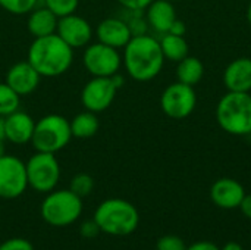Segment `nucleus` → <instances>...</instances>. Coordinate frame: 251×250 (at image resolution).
<instances>
[{
    "mask_svg": "<svg viewBox=\"0 0 251 250\" xmlns=\"http://www.w3.org/2000/svg\"><path fill=\"white\" fill-rule=\"evenodd\" d=\"M250 94H251V91H250Z\"/></svg>",
    "mask_w": 251,
    "mask_h": 250,
    "instance_id": "ea45409f",
    "label": "nucleus"
},
{
    "mask_svg": "<svg viewBox=\"0 0 251 250\" xmlns=\"http://www.w3.org/2000/svg\"><path fill=\"white\" fill-rule=\"evenodd\" d=\"M71 133L75 139H90L94 137L100 128L97 113L91 111H82L76 113L71 121Z\"/></svg>",
    "mask_w": 251,
    "mask_h": 250,
    "instance_id": "aec40b11",
    "label": "nucleus"
},
{
    "mask_svg": "<svg viewBox=\"0 0 251 250\" xmlns=\"http://www.w3.org/2000/svg\"><path fill=\"white\" fill-rule=\"evenodd\" d=\"M197 105V94L194 87L179 81L168 85L160 96V108L163 113L172 119L188 118Z\"/></svg>",
    "mask_w": 251,
    "mask_h": 250,
    "instance_id": "9d476101",
    "label": "nucleus"
},
{
    "mask_svg": "<svg viewBox=\"0 0 251 250\" xmlns=\"http://www.w3.org/2000/svg\"><path fill=\"white\" fill-rule=\"evenodd\" d=\"M146 19L154 31L160 34L169 32L172 24L176 19V12L171 0H153L146 7Z\"/></svg>",
    "mask_w": 251,
    "mask_h": 250,
    "instance_id": "a211bd4d",
    "label": "nucleus"
},
{
    "mask_svg": "<svg viewBox=\"0 0 251 250\" xmlns=\"http://www.w3.org/2000/svg\"><path fill=\"white\" fill-rule=\"evenodd\" d=\"M72 139L71 122L59 113H49L35 122L31 144L35 152L57 153L65 149Z\"/></svg>",
    "mask_w": 251,
    "mask_h": 250,
    "instance_id": "423d86ee",
    "label": "nucleus"
},
{
    "mask_svg": "<svg viewBox=\"0 0 251 250\" xmlns=\"http://www.w3.org/2000/svg\"><path fill=\"white\" fill-rule=\"evenodd\" d=\"M122 65L128 75L135 81L146 83L156 78L165 65V56L159 40L149 34L132 35L124 47Z\"/></svg>",
    "mask_w": 251,
    "mask_h": 250,
    "instance_id": "f257e3e1",
    "label": "nucleus"
},
{
    "mask_svg": "<svg viewBox=\"0 0 251 250\" xmlns=\"http://www.w3.org/2000/svg\"><path fill=\"white\" fill-rule=\"evenodd\" d=\"M57 21L59 18L50 9H47L46 6H41V7H35L34 10L28 13L26 28H28V32L34 38L46 37L50 34H56Z\"/></svg>",
    "mask_w": 251,
    "mask_h": 250,
    "instance_id": "6ab92c4d",
    "label": "nucleus"
},
{
    "mask_svg": "<svg viewBox=\"0 0 251 250\" xmlns=\"http://www.w3.org/2000/svg\"><path fill=\"white\" fill-rule=\"evenodd\" d=\"M34 128V118L24 111L18 109L16 112L4 116V140L15 146H24L31 143Z\"/></svg>",
    "mask_w": 251,
    "mask_h": 250,
    "instance_id": "2eb2a0df",
    "label": "nucleus"
},
{
    "mask_svg": "<svg viewBox=\"0 0 251 250\" xmlns=\"http://www.w3.org/2000/svg\"><path fill=\"white\" fill-rule=\"evenodd\" d=\"M38 4V0H0V7L10 15H28Z\"/></svg>",
    "mask_w": 251,
    "mask_h": 250,
    "instance_id": "393cba45",
    "label": "nucleus"
},
{
    "mask_svg": "<svg viewBox=\"0 0 251 250\" xmlns=\"http://www.w3.org/2000/svg\"><path fill=\"white\" fill-rule=\"evenodd\" d=\"M112 80H113L115 85L118 87V90H119V88H121V87H122V85L125 84V78H124V77H122V75H121L119 72H118V74H115V75L112 77Z\"/></svg>",
    "mask_w": 251,
    "mask_h": 250,
    "instance_id": "c9c22d12",
    "label": "nucleus"
},
{
    "mask_svg": "<svg viewBox=\"0 0 251 250\" xmlns=\"http://www.w3.org/2000/svg\"><path fill=\"white\" fill-rule=\"evenodd\" d=\"M3 153H6V152H4V141H0V156H1Z\"/></svg>",
    "mask_w": 251,
    "mask_h": 250,
    "instance_id": "58836bf2",
    "label": "nucleus"
},
{
    "mask_svg": "<svg viewBox=\"0 0 251 250\" xmlns=\"http://www.w3.org/2000/svg\"><path fill=\"white\" fill-rule=\"evenodd\" d=\"M129 25V29L132 32V35H141V34H147V19L141 16L140 12H137L135 16H132L129 21H126Z\"/></svg>",
    "mask_w": 251,
    "mask_h": 250,
    "instance_id": "c85d7f7f",
    "label": "nucleus"
},
{
    "mask_svg": "<svg viewBox=\"0 0 251 250\" xmlns=\"http://www.w3.org/2000/svg\"><path fill=\"white\" fill-rule=\"evenodd\" d=\"M0 250H34V246L29 240L22 237H12L4 240L0 245Z\"/></svg>",
    "mask_w": 251,
    "mask_h": 250,
    "instance_id": "cd10ccee",
    "label": "nucleus"
},
{
    "mask_svg": "<svg viewBox=\"0 0 251 250\" xmlns=\"http://www.w3.org/2000/svg\"><path fill=\"white\" fill-rule=\"evenodd\" d=\"M221 250H244V249H243V246H241L240 243H237V242H228V243H225V246H224V248H221Z\"/></svg>",
    "mask_w": 251,
    "mask_h": 250,
    "instance_id": "f704fd0d",
    "label": "nucleus"
},
{
    "mask_svg": "<svg viewBox=\"0 0 251 250\" xmlns=\"http://www.w3.org/2000/svg\"><path fill=\"white\" fill-rule=\"evenodd\" d=\"M26 60L41 78H56L69 71L74 63V49L57 34L34 38L28 47Z\"/></svg>",
    "mask_w": 251,
    "mask_h": 250,
    "instance_id": "f03ea898",
    "label": "nucleus"
},
{
    "mask_svg": "<svg viewBox=\"0 0 251 250\" xmlns=\"http://www.w3.org/2000/svg\"><path fill=\"white\" fill-rule=\"evenodd\" d=\"M79 0H44V6L50 9L57 18L75 13L78 9Z\"/></svg>",
    "mask_w": 251,
    "mask_h": 250,
    "instance_id": "a878e982",
    "label": "nucleus"
},
{
    "mask_svg": "<svg viewBox=\"0 0 251 250\" xmlns=\"http://www.w3.org/2000/svg\"><path fill=\"white\" fill-rule=\"evenodd\" d=\"M41 81V75L35 71V68L28 60H21L13 63L4 77V83L13 88L21 97L29 96L34 93Z\"/></svg>",
    "mask_w": 251,
    "mask_h": 250,
    "instance_id": "ddd939ff",
    "label": "nucleus"
},
{
    "mask_svg": "<svg viewBox=\"0 0 251 250\" xmlns=\"http://www.w3.org/2000/svg\"><path fill=\"white\" fill-rule=\"evenodd\" d=\"M82 63L91 77H113L122 66V55L100 41L90 43L84 47Z\"/></svg>",
    "mask_w": 251,
    "mask_h": 250,
    "instance_id": "6e6552de",
    "label": "nucleus"
},
{
    "mask_svg": "<svg viewBox=\"0 0 251 250\" xmlns=\"http://www.w3.org/2000/svg\"><path fill=\"white\" fill-rule=\"evenodd\" d=\"M93 218L101 233L113 237L129 236L138 228L140 224L138 209L131 202L119 197L103 200L97 206Z\"/></svg>",
    "mask_w": 251,
    "mask_h": 250,
    "instance_id": "7ed1b4c3",
    "label": "nucleus"
},
{
    "mask_svg": "<svg viewBox=\"0 0 251 250\" xmlns=\"http://www.w3.org/2000/svg\"><path fill=\"white\" fill-rule=\"evenodd\" d=\"M82 214V199L69 189L51 190L40 206L43 221L51 227H68L79 220Z\"/></svg>",
    "mask_w": 251,
    "mask_h": 250,
    "instance_id": "39448f33",
    "label": "nucleus"
},
{
    "mask_svg": "<svg viewBox=\"0 0 251 250\" xmlns=\"http://www.w3.org/2000/svg\"><path fill=\"white\" fill-rule=\"evenodd\" d=\"M0 141H6L4 140V118L0 116Z\"/></svg>",
    "mask_w": 251,
    "mask_h": 250,
    "instance_id": "e433bc0d",
    "label": "nucleus"
},
{
    "mask_svg": "<svg viewBox=\"0 0 251 250\" xmlns=\"http://www.w3.org/2000/svg\"><path fill=\"white\" fill-rule=\"evenodd\" d=\"M204 75V65L199 57L187 56L178 62L176 66V78L179 83L187 85H197Z\"/></svg>",
    "mask_w": 251,
    "mask_h": 250,
    "instance_id": "412c9836",
    "label": "nucleus"
},
{
    "mask_svg": "<svg viewBox=\"0 0 251 250\" xmlns=\"http://www.w3.org/2000/svg\"><path fill=\"white\" fill-rule=\"evenodd\" d=\"M246 190L243 184L234 178H221L210 187V199L221 209H235L240 208Z\"/></svg>",
    "mask_w": 251,
    "mask_h": 250,
    "instance_id": "dca6fc26",
    "label": "nucleus"
},
{
    "mask_svg": "<svg viewBox=\"0 0 251 250\" xmlns=\"http://www.w3.org/2000/svg\"><path fill=\"white\" fill-rule=\"evenodd\" d=\"M185 242L174 234H166L162 236L157 243H156V250H185Z\"/></svg>",
    "mask_w": 251,
    "mask_h": 250,
    "instance_id": "bb28decb",
    "label": "nucleus"
},
{
    "mask_svg": "<svg viewBox=\"0 0 251 250\" xmlns=\"http://www.w3.org/2000/svg\"><path fill=\"white\" fill-rule=\"evenodd\" d=\"M21 96L6 83H0V116H7L19 109Z\"/></svg>",
    "mask_w": 251,
    "mask_h": 250,
    "instance_id": "5701e85b",
    "label": "nucleus"
},
{
    "mask_svg": "<svg viewBox=\"0 0 251 250\" xmlns=\"http://www.w3.org/2000/svg\"><path fill=\"white\" fill-rule=\"evenodd\" d=\"M96 37L97 41L115 47V49H124L128 41L132 38V32L129 29V25L125 19L109 16L100 21L96 27Z\"/></svg>",
    "mask_w": 251,
    "mask_h": 250,
    "instance_id": "4468645a",
    "label": "nucleus"
},
{
    "mask_svg": "<svg viewBox=\"0 0 251 250\" xmlns=\"http://www.w3.org/2000/svg\"><path fill=\"white\" fill-rule=\"evenodd\" d=\"M116 93L118 87L112 77H91L81 90V103L87 111L100 113L110 108Z\"/></svg>",
    "mask_w": 251,
    "mask_h": 250,
    "instance_id": "9b49d317",
    "label": "nucleus"
},
{
    "mask_svg": "<svg viewBox=\"0 0 251 250\" xmlns=\"http://www.w3.org/2000/svg\"><path fill=\"white\" fill-rule=\"evenodd\" d=\"M240 209H241V212H243V215L246 218L251 220V194L244 196V199H243V202L240 205Z\"/></svg>",
    "mask_w": 251,
    "mask_h": 250,
    "instance_id": "72a5a7b5",
    "label": "nucleus"
},
{
    "mask_svg": "<svg viewBox=\"0 0 251 250\" xmlns=\"http://www.w3.org/2000/svg\"><path fill=\"white\" fill-rule=\"evenodd\" d=\"M171 1H172V0H171Z\"/></svg>",
    "mask_w": 251,
    "mask_h": 250,
    "instance_id": "a19ab883",
    "label": "nucleus"
},
{
    "mask_svg": "<svg viewBox=\"0 0 251 250\" xmlns=\"http://www.w3.org/2000/svg\"><path fill=\"white\" fill-rule=\"evenodd\" d=\"M28 187L38 193H49L60 181V165L54 153L35 152L26 162Z\"/></svg>",
    "mask_w": 251,
    "mask_h": 250,
    "instance_id": "0eeeda50",
    "label": "nucleus"
},
{
    "mask_svg": "<svg viewBox=\"0 0 251 250\" xmlns=\"http://www.w3.org/2000/svg\"><path fill=\"white\" fill-rule=\"evenodd\" d=\"M185 31H187L185 24H184L182 21H179L178 18L175 19V22L172 24V27H171V29H169L171 34H174V35H181V37H184Z\"/></svg>",
    "mask_w": 251,
    "mask_h": 250,
    "instance_id": "473e14b6",
    "label": "nucleus"
},
{
    "mask_svg": "<svg viewBox=\"0 0 251 250\" xmlns=\"http://www.w3.org/2000/svg\"><path fill=\"white\" fill-rule=\"evenodd\" d=\"M122 7H125L126 10H144L153 0H116Z\"/></svg>",
    "mask_w": 251,
    "mask_h": 250,
    "instance_id": "7c9ffc66",
    "label": "nucleus"
},
{
    "mask_svg": "<svg viewBox=\"0 0 251 250\" xmlns=\"http://www.w3.org/2000/svg\"><path fill=\"white\" fill-rule=\"evenodd\" d=\"M159 43L162 47V53L168 60L179 62L188 56V43L181 35H174L171 32H166L162 35Z\"/></svg>",
    "mask_w": 251,
    "mask_h": 250,
    "instance_id": "4be33fe9",
    "label": "nucleus"
},
{
    "mask_svg": "<svg viewBox=\"0 0 251 250\" xmlns=\"http://www.w3.org/2000/svg\"><path fill=\"white\" fill-rule=\"evenodd\" d=\"M247 21H249V24L251 25V0L250 3H249V7H247Z\"/></svg>",
    "mask_w": 251,
    "mask_h": 250,
    "instance_id": "4c0bfd02",
    "label": "nucleus"
},
{
    "mask_svg": "<svg viewBox=\"0 0 251 250\" xmlns=\"http://www.w3.org/2000/svg\"><path fill=\"white\" fill-rule=\"evenodd\" d=\"M69 190L74 192L81 199H84V197L90 196L91 192L94 190V178L87 172H79V174L72 177L71 184H69Z\"/></svg>",
    "mask_w": 251,
    "mask_h": 250,
    "instance_id": "b1692460",
    "label": "nucleus"
},
{
    "mask_svg": "<svg viewBox=\"0 0 251 250\" xmlns=\"http://www.w3.org/2000/svg\"><path fill=\"white\" fill-rule=\"evenodd\" d=\"M219 127L231 136L251 134V94L228 91L216 106Z\"/></svg>",
    "mask_w": 251,
    "mask_h": 250,
    "instance_id": "20e7f679",
    "label": "nucleus"
},
{
    "mask_svg": "<svg viewBox=\"0 0 251 250\" xmlns=\"http://www.w3.org/2000/svg\"><path fill=\"white\" fill-rule=\"evenodd\" d=\"M185 250H221V248L213 243V242H207V240H201V242H196L191 246H188Z\"/></svg>",
    "mask_w": 251,
    "mask_h": 250,
    "instance_id": "2f4dec72",
    "label": "nucleus"
},
{
    "mask_svg": "<svg viewBox=\"0 0 251 250\" xmlns=\"http://www.w3.org/2000/svg\"><path fill=\"white\" fill-rule=\"evenodd\" d=\"M224 84L228 91L250 93L251 91V59L238 57L232 60L224 71Z\"/></svg>",
    "mask_w": 251,
    "mask_h": 250,
    "instance_id": "f3484780",
    "label": "nucleus"
},
{
    "mask_svg": "<svg viewBox=\"0 0 251 250\" xmlns=\"http://www.w3.org/2000/svg\"><path fill=\"white\" fill-rule=\"evenodd\" d=\"M28 189L25 162L15 155L0 156V197L6 200L18 199Z\"/></svg>",
    "mask_w": 251,
    "mask_h": 250,
    "instance_id": "1a4fd4ad",
    "label": "nucleus"
},
{
    "mask_svg": "<svg viewBox=\"0 0 251 250\" xmlns=\"http://www.w3.org/2000/svg\"><path fill=\"white\" fill-rule=\"evenodd\" d=\"M56 34L69 47L75 50V49H84L85 46L90 44L94 29L85 18L76 13H71V15L59 18Z\"/></svg>",
    "mask_w": 251,
    "mask_h": 250,
    "instance_id": "f8f14e48",
    "label": "nucleus"
},
{
    "mask_svg": "<svg viewBox=\"0 0 251 250\" xmlns=\"http://www.w3.org/2000/svg\"><path fill=\"white\" fill-rule=\"evenodd\" d=\"M100 233H101V231H100V227L97 225V222L94 221V218H93V220H87V221H84V222L79 225V234H81V237H84V239H94V237H97Z\"/></svg>",
    "mask_w": 251,
    "mask_h": 250,
    "instance_id": "c756f323",
    "label": "nucleus"
}]
</instances>
